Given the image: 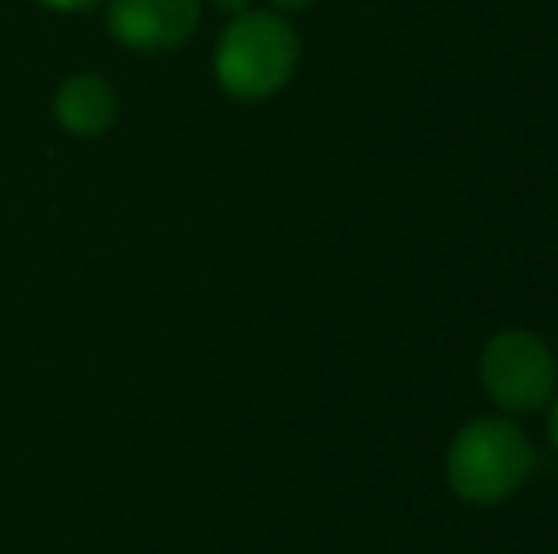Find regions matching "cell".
Instances as JSON below:
<instances>
[{
    "mask_svg": "<svg viewBox=\"0 0 558 554\" xmlns=\"http://www.w3.org/2000/svg\"><path fill=\"white\" fill-rule=\"evenodd\" d=\"M536 452L521 426L506 418H475L452 436L445 456L448 487L468 505H501L532 479Z\"/></svg>",
    "mask_w": 558,
    "mask_h": 554,
    "instance_id": "6da1fadb",
    "label": "cell"
},
{
    "mask_svg": "<svg viewBox=\"0 0 558 554\" xmlns=\"http://www.w3.org/2000/svg\"><path fill=\"white\" fill-rule=\"evenodd\" d=\"M296 30L274 12H240L217 42V81L235 99H266L296 73Z\"/></svg>",
    "mask_w": 558,
    "mask_h": 554,
    "instance_id": "7a4b0ae2",
    "label": "cell"
},
{
    "mask_svg": "<svg viewBox=\"0 0 558 554\" xmlns=\"http://www.w3.org/2000/svg\"><path fill=\"white\" fill-rule=\"evenodd\" d=\"M483 387L498 407L532 415L555 395V357L547 342L532 331H501L486 342L478 361Z\"/></svg>",
    "mask_w": 558,
    "mask_h": 554,
    "instance_id": "3957f363",
    "label": "cell"
},
{
    "mask_svg": "<svg viewBox=\"0 0 558 554\" xmlns=\"http://www.w3.org/2000/svg\"><path fill=\"white\" fill-rule=\"evenodd\" d=\"M198 0H111L107 27L137 53H168L198 30Z\"/></svg>",
    "mask_w": 558,
    "mask_h": 554,
    "instance_id": "277c9868",
    "label": "cell"
},
{
    "mask_svg": "<svg viewBox=\"0 0 558 554\" xmlns=\"http://www.w3.org/2000/svg\"><path fill=\"white\" fill-rule=\"evenodd\" d=\"M53 114H58V126L73 137H99L118 119L114 88L96 73H76L53 96Z\"/></svg>",
    "mask_w": 558,
    "mask_h": 554,
    "instance_id": "5b68a950",
    "label": "cell"
},
{
    "mask_svg": "<svg viewBox=\"0 0 558 554\" xmlns=\"http://www.w3.org/2000/svg\"><path fill=\"white\" fill-rule=\"evenodd\" d=\"M38 4L58 8V12H84V8H92L96 0H38Z\"/></svg>",
    "mask_w": 558,
    "mask_h": 554,
    "instance_id": "8992f818",
    "label": "cell"
},
{
    "mask_svg": "<svg viewBox=\"0 0 558 554\" xmlns=\"http://www.w3.org/2000/svg\"><path fill=\"white\" fill-rule=\"evenodd\" d=\"M221 12H232V15H240V12H247V4L251 0H214Z\"/></svg>",
    "mask_w": 558,
    "mask_h": 554,
    "instance_id": "52a82bcc",
    "label": "cell"
},
{
    "mask_svg": "<svg viewBox=\"0 0 558 554\" xmlns=\"http://www.w3.org/2000/svg\"><path fill=\"white\" fill-rule=\"evenodd\" d=\"M547 433H551V444L558 448V395H555V403H551V418H547Z\"/></svg>",
    "mask_w": 558,
    "mask_h": 554,
    "instance_id": "ba28073f",
    "label": "cell"
},
{
    "mask_svg": "<svg viewBox=\"0 0 558 554\" xmlns=\"http://www.w3.org/2000/svg\"><path fill=\"white\" fill-rule=\"evenodd\" d=\"M278 8H308V4H316V0H274Z\"/></svg>",
    "mask_w": 558,
    "mask_h": 554,
    "instance_id": "9c48e42d",
    "label": "cell"
}]
</instances>
